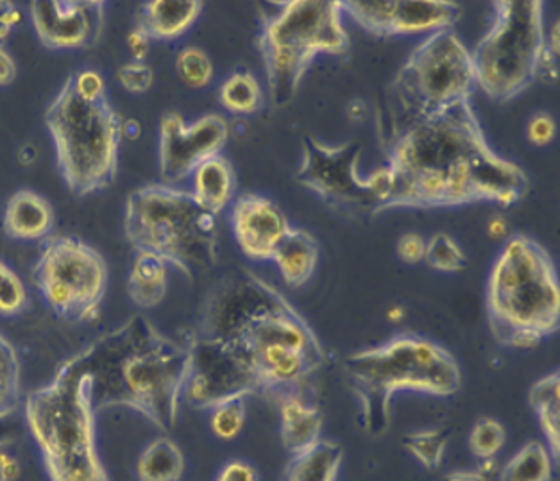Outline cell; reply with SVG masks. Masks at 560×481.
<instances>
[{
  "label": "cell",
  "mask_w": 560,
  "mask_h": 481,
  "mask_svg": "<svg viewBox=\"0 0 560 481\" xmlns=\"http://www.w3.org/2000/svg\"><path fill=\"white\" fill-rule=\"evenodd\" d=\"M22 22V13L10 0H0V47Z\"/></svg>",
  "instance_id": "42"
},
{
  "label": "cell",
  "mask_w": 560,
  "mask_h": 481,
  "mask_svg": "<svg viewBox=\"0 0 560 481\" xmlns=\"http://www.w3.org/2000/svg\"><path fill=\"white\" fill-rule=\"evenodd\" d=\"M541 0H497L494 22L471 52L477 86L492 101L523 94L541 70L546 52Z\"/></svg>",
  "instance_id": "10"
},
{
  "label": "cell",
  "mask_w": 560,
  "mask_h": 481,
  "mask_svg": "<svg viewBox=\"0 0 560 481\" xmlns=\"http://www.w3.org/2000/svg\"><path fill=\"white\" fill-rule=\"evenodd\" d=\"M167 263L151 253H137L128 280V294L135 305L143 309L160 305L167 294Z\"/></svg>",
  "instance_id": "25"
},
{
  "label": "cell",
  "mask_w": 560,
  "mask_h": 481,
  "mask_svg": "<svg viewBox=\"0 0 560 481\" xmlns=\"http://www.w3.org/2000/svg\"><path fill=\"white\" fill-rule=\"evenodd\" d=\"M30 305V295L15 270L0 260V315L15 317Z\"/></svg>",
  "instance_id": "36"
},
{
  "label": "cell",
  "mask_w": 560,
  "mask_h": 481,
  "mask_svg": "<svg viewBox=\"0 0 560 481\" xmlns=\"http://www.w3.org/2000/svg\"><path fill=\"white\" fill-rule=\"evenodd\" d=\"M505 427L497 419H478L469 435V449L478 460L497 458L498 453L505 446Z\"/></svg>",
  "instance_id": "35"
},
{
  "label": "cell",
  "mask_w": 560,
  "mask_h": 481,
  "mask_svg": "<svg viewBox=\"0 0 560 481\" xmlns=\"http://www.w3.org/2000/svg\"><path fill=\"white\" fill-rule=\"evenodd\" d=\"M340 0H290L278 15L264 16L258 49L275 106H285L315 58L346 55L349 36Z\"/></svg>",
  "instance_id": "9"
},
{
  "label": "cell",
  "mask_w": 560,
  "mask_h": 481,
  "mask_svg": "<svg viewBox=\"0 0 560 481\" xmlns=\"http://www.w3.org/2000/svg\"><path fill=\"white\" fill-rule=\"evenodd\" d=\"M553 462L548 446L532 441L500 469V481H551Z\"/></svg>",
  "instance_id": "28"
},
{
  "label": "cell",
  "mask_w": 560,
  "mask_h": 481,
  "mask_svg": "<svg viewBox=\"0 0 560 481\" xmlns=\"http://www.w3.org/2000/svg\"><path fill=\"white\" fill-rule=\"evenodd\" d=\"M530 404L536 412L546 446L550 449L553 460L560 457V373L551 371L530 388Z\"/></svg>",
  "instance_id": "26"
},
{
  "label": "cell",
  "mask_w": 560,
  "mask_h": 481,
  "mask_svg": "<svg viewBox=\"0 0 560 481\" xmlns=\"http://www.w3.org/2000/svg\"><path fill=\"white\" fill-rule=\"evenodd\" d=\"M444 481H487L478 471H453L444 477Z\"/></svg>",
  "instance_id": "45"
},
{
  "label": "cell",
  "mask_w": 560,
  "mask_h": 481,
  "mask_svg": "<svg viewBox=\"0 0 560 481\" xmlns=\"http://www.w3.org/2000/svg\"><path fill=\"white\" fill-rule=\"evenodd\" d=\"M176 72L188 89H205L212 83L213 64L205 50L185 47L177 52Z\"/></svg>",
  "instance_id": "33"
},
{
  "label": "cell",
  "mask_w": 560,
  "mask_h": 481,
  "mask_svg": "<svg viewBox=\"0 0 560 481\" xmlns=\"http://www.w3.org/2000/svg\"><path fill=\"white\" fill-rule=\"evenodd\" d=\"M281 441L290 455L305 451L320 438L323 415L310 396H289L278 401Z\"/></svg>",
  "instance_id": "21"
},
{
  "label": "cell",
  "mask_w": 560,
  "mask_h": 481,
  "mask_svg": "<svg viewBox=\"0 0 560 481\" xmlns=\"http://www.w3.org/2000/svg\"><path fill=\"white\" fill-rule=\"evenodd\" d=\"M272 261L280 270L281 278L292 289L305 285L314 275L319 261V246L314 236L305 230L290 227L283 241L276 247Z\"/></svg>",
  "instance_id": "22"
},
{
  "label": "cell",
  "mask_w": 560,
  "mask_h": 481,
  "mask_svg": "<svg viewBox=\"0 0 560 481\" xmlns=\"http://www.w3.org/2000/svg\"><path fill=\"white\" fill-rule=\"evenodd\" d=\"M92 376L75 356L25 396V421L50 481H109L95 441Z\"/></svg>",
  "instance_id": "4"
},
{
  "label": "cell",
  "mask_w": 560,
  "mask_h": 481,
  "mask_svg": "<svg viewBox=\"0 0 560 481\" xmlns=\"http://www.w3.org/2000/svg\"><path fill=\"white\" fill-rule=\"evenodd\" d=\"M124 233L137 253H151L192 278L194 270L217 263V219L202 210L192 193L153 183L129 193Z\"/></svg>",
  "instance_id": "7"
},
{
  "label": "cell",
  "mask_w": 560,
  "mask_h": 481,
  "mask_svg": "<svg viewBox=\"0 0 560 481\" xmlns=\"http://www.w3.org/2000/svg\"><path fill=\"white\" fill-rule=\"evenodd\" d=\"M526 137L537 148H545L556 138V120L548 114H536L530 118Z\"/></svg>",
  "instance_id": "38"
},
{
  "label": "cell",
  "mask_w": 560,
  "mask_h": 481,
  "mask_svg": "<svg viewBox=\"0 0 560 481\" xmlns=\"http://www.w3.org/2000/svg\"><path fill=\"white\" fill-rule=\"evenodd\" d=\"M260 394L252 365L235 349L221 340L196 337L192 367L183 401L201 410H212L232 398Z\"/></svg>",
  "instance_id": "14"
},
{
  "label": "cell",
  "mask_w": 560,
  "mask_h": 481,
  "mask_svg": "<svg viewBox=\"0 0 560 481\" xmlns=\"http://www.w3.org/2000/svg\"><path fill=\"white\" fill-rule=\"evenodd\" d=\"M20 403V362L16 351L0 335V421L15 412Z\"/></svg>",
  "instance_id": "30"
},
{
  "label": "cell",
  "mask_w": 560,
  "mask_h": 481,
  "mask_svg": "<svg viewBox=\"0 0 560 481\" xmlns=\"http://www.w3.org/2000/svg\"><path fill=\"white\" fill-rule=\"evenodd\" d=\"M447 432L444 430H423L408 433L404 447L424 469L435 471L443 464L446 455Z\"/></svg>",
  "instance_id": "31"
},
{
  "label": "cell",
  "mask_w": 560,
  "mask_h": 481,
  "mask_svg": "<svg viewBox=\"0 0 560 481\" xmlns=\"http://www.w3.org/2000/svg\"><path fill=\"white\" fill-rule=\"evenodd\" d=\"M201 11L199 0H151L138 13L135 30L149 39L171 42L185 35Z\"/></svg>",
  "instance_id": "20"
},
{
  "label": "cell",
  "mask_w": 560,
  "mask_h": 481,
  "mask_svg": "<svg viewBox=\"0 0 560 481\" xmlns=\"http://www.w3.org/2000/svg\"><path fill=\"white\" fill-rule=\"evenodd\" d=\"M129 50L133 56V61H140L143 63V59L148 56L149 50V38L143 36L140 31L135 30L128 38Z\"/></svg>",
  "instance_id": "44"
},
{
  "label": "cell",
  "mask_w": 560,
  "mask_h": 481,
  "mask_svg": "<svg viewBox=\"0 0 560 481\" xmlns=\"http://www.w3.org/2000/svg\"><path fill=\"white\" fill-rule=\"evenodd\" d=\"M345 460L342 447L319 438L305 451L290 455L283 481H337Z\"/></svg>",
  "instance_id": "24"
},
{
  "label": "cell",
  "mask_w": 560,
  "mask_h": 481,
  "mask_svg": "<svg viewBox=\"0 0 560 481\" xmlns=\"http://www.w3.org/2000/svg\"><path fill=\"white\" fill-rule=\"evenodd\" d=\"M118 81L129 94H145L153 86L154 72L148 63L131 61L118 70Z\"/></svg>",
  "instance_id": "37"
},
{
  "label": "cell",
  "mask_w": 560,
  "mask_h": 481,
  "mask_svg": "<svg viewBox=\"0 0 560 481\" xmlns=\"http://www.w3.org/2000/svg\"><path fill=\"white\" fill-rule=\"evenodd\" d=\"M213 481H260L255 467L244 460H232L221 467Z\"/></svg>",
  "instance_id": "41"
},
{
  "label": "cell",
  "mask_w": 560,
  "mask_h": 481,
  "mask_svg": "<svg viewBox=\"0 0 560 481\" xmlns=\"http://www.w3.org/2000/svg\"><path fill=\"white\" fill-rule=\"evenodd\" d=\"M219 103L233 115H253L264 103L261 86L252 72H235L222 83Z\"/></svg>",
  "instance_id": "29"
},
{
  "label": "cell",
  "mask_w": 560,
  "mask_h": 481,
  "mask_svg": "<svg viewBox=\"0 0 560 481\" xmlns=\"http://www.w3.org/2000/svg\"><path fill=\"white\" fill-rule=\"evenodd\" d=\"M33 283L45 306L69 322L97 319L108 289V266L78 236L45 238L33 269Z\"/></svg>",
  "instance_id": "12"
},
{
  "label": "cell",
  "mask_w": 560,
  "mask_h": 481,
  "mask_svg": "<svg viewBox=\"0 0 560 481\" xmlns=\"http://www.w3.org/2000/svg\"><path fill=\"white\" fill-rule=\"evenodd\" d=\"M246 424V398H232L212 408L210 427L219 441L232 443Z\"/></svg>",
  "instance_id": "32"
},
{
  "label": "cell",
  "mask_w": 560,
  "mask_h": 481,
  "mask_svg": "<svg viewBox=\"0 0 560 481\" xmlns=\"http://www.w3.org/2000/svg\"><path fill=\"white\" fill-rule=\"evenodd\" d=\"M45 124L70 192L90 196L114 185L124 122L108 98L86 101L78 94L74 75H70L49 104Z\"/></svg>",
  "instance_id": "8"
},
{
  "label": "cell",
  "mask_w": 560,
  "mask_h": 481,
  "mask_svg": "<svg viewBox=\"0 0 560 481\" xmlns=\"http://www.w3.org/2000/svg\"><path fill=\"white\" fill-rule=\"evenodd\" d=\"M360 153L362 145L357 142L325 145L306 137L295 179L337 210L382 213L387 197V173L382 167L365 179L360 177Z\"/></svg>",
  "instance_id": "13"
},
{
  "label": "cell",
  "mask_w": 560,
  "mask_h": 481,
  "mask_svg": "<svg viewBox=\"0 0 560 481\" xmlns=\"http://www.w3.org/2000/svg\"><path fill=\"white\" fill-rule=\"evenodd\" d=\"M2 230L11 241H45L55 230V210L45 197L20 190L5 207Z\"/></svg>",
  "instance_id": "19"
},
{
  "label": "cell",
  "mask_w": 560,
  "mask_h": 481,
  "mask_svg": "<svg viewBox=\"0 0 560 481\" xmlns=\"http://www.w3.org/2000/svg\"><path fill=\"white\" fill-rule=\"evenodd\" d=\"M424 249H427V241L416 233H407L396 244L398 258L407 266H416V263L424 261Z\"/></svg>",
  "instance_id": "39"
},
{
  "label": "cell",
  "mask_w": 560,
  "mask_h": 481,
  "mask_svg": "<svg viewBox=\"0 0 560 481\" xmlns=\"http://www.w3.org/2000/svg\"><path fill=\"white\" fill-rule=\"evenodd\" d=\"M345 374L359 399L362 426L371 435H380L388 426L394 394L412 390L450 398L463 382L457 360L418 335H398L385 344L349 354Z\"/></svg>",
  "instance_id": "6"
},
{
  "label": "cell",
  "mask_w": 560,
  "mask_h": 481,
  "mask_svg": "<svg viewBox=\"0 0 560 481\" xmlns=\"http://www.w3.org/2000/svg\"><path fill=\"white\" fill-rule=\"evenodd\" d=\"M192 196L197 204L212 215L226 210L235 196V171L226 157H210L194 171Z\"/></svg>",
  "instance_id": "23"
},
{
  "label": "cell",
  "mask_w": 560,
  "mask_h": 481,
  "mask_svg": "<svg viewBox=\"0 0 560 481\" xmlns=\"http://www.w3.org/2000/svg\"><path fill=\"white\" fill-rule=\"evenodd\" d=\"M424 261L432 269L441 270V272H457L466 266V255L452 236L446 233H435L427 242Z\"/></svg>",
  "instance_id": "34"
},
{
  "label": "cell",
  "mask_w": 560,
  "mask_h": 481,
  "mask_svg": "<svg viewBox=\"0 0 560 481\" xmlns=\"http://www.w3.org/2000/svg\"><path fill=\"white\" fill-rule=\"evenodd\" d=\"M104 8L101 0H36L31 20L47 49H89L103 35Z\"/></svg>",
  "instance_id": "17"
},
{
  "label": "cell",
  "mask_w": 560,
  "mask_h": 481,
  "mask_svg": "<svg viewBox=\"0 0 560 481\" xmlns=\"http://www.w3.org/2000/svg\"><path fill=\"white\" fill-rule=\"evenodd\" d=\"M202 337L221 340L252 365L258 390L275 403L308 396L325 351L280 290L252 272L224 281L205 312Z\"/></svg>",
  "instance_id": "2"
},
{
  "label": "cell",
  "mask_w": 560,
  "mask_h": 481,
  "mask_svg": "<svg viewBox=\"0 0 560 481\" xmlns=\"http://www.w3.org/2000/svg\"><path fill=\"white\" fill-rule=\"evenodd\" d=\"M342 11L371 35L410 36L450 30L460 5L450 0H346Z\"/></svg>",
  "instance_id": "16"
},
{
  "label": "cell",
  "mask_w": 560,
  "mask_h": 481,
  "mask_svg": "<svg viewBox=\"0 0 560 481\" xmlns=\"http://www.w3.org/2000/svg\"><path fill=\"white\" fill-rule=\"evenodd\" d=\"M196 335L168 337L142 315L101 335L74 354L92 376L95 412L124 407L154 426H174L192 367Z\"/></svg>",
  "instance_id": "3"
},
{
  "label": "cell",
  "mask_w": 560,
  "mask_h": 481,
  "mask_svg": "<svg viewBox=\"0 0 560 481\" xmlns=\"http://www.w3.org/2000/svg\"><path fill=\"white\" fill-rule=\"evenodd\" d=\"M185 472V457L174 441L154 438L140 453L135 474L138 481H179Z\"/></svg>",
  "instance_id": "27"
},
{
  "label": "cell",
  "mask_w": 560,
  "mask_h": 481,
  "mask_svg": "<svg viewBox=\"0 0 560 481\" xmlns=\"http://www.w3.org/2000/svg\"><path fill=\"white\" fill-rule=\"evenodd\" d=\"M487 233L492 236V238H503L506 235V222L502 216H494L491 222H489V226H487Z\"/></svg>",
  "instance_id": "46"
},
{
  "label": "cell",
  "mask_w": 560,
  "mask_h": 481,
  "mask_svg": "<svg viewBox=\"0 0 560 481\" xmlns=\"http://www.w3.org/2000/svg\"><path fill=\"white\" fill-rule=\"evenodd\" d=\"M487 319L494 339L514 349L541 344L560 325L559 275L536 241L505 242L487 280Z\"/></svg>",
  "instance_id": "5"
},
{
  "label": "cell",
  "mask_w": 560,
  "mask_h": 481,
  "mask_svg": "<svg viewBox=\"0 0 560 481\" xmlns=\"http://www.w3.org/2000/svg\"><path fill=\"white\" fill-rule=\"evenodd\" d=\"M387 197L382 212L394 208L432 210L475 202L512 207L528 190L517 163L492 151L471 101L401 124L387 148Z\"/></svg>",
  "instance_id": "1"
},
{
  "label": "cell",
  "mask_w": 560,
  "mask_h": 481,
  "mask_svg": "<svg viewBox=\"0 0 560 481\" xmlns=\"http://www.w3.org/2000/svg\"><path fill=\"white\" fill-rule=\"evenodd\" d=\"M232 227L236 244L249 260H272L276 247L290 232L289 219L267 197L244 193L232 208Z\"/></svg>",
  "instance_id": "18"
},
{
  "label": "cell",
  "mask_w": 560,
  "mask_h": 481,
  "mask_svg": "<svg viewBox=\"0 0 560 481\" xmlns=\"http://www.w3.org/2000/svg\"><path fill=\"white\" fill-rule=\"evenodd\" d=\"M74 84L78 94L86 101H101L106 98L104 81L94 70H83L74 74Z\"/></svg>",
  "instance_id": "40"
},
{
  "label": "cell",
  "mask_w": 560,
  "mask_h": 481,
  "mask_svg": "<svg viewBox=\"0 0 560 481\" xmlns=\"http://www.w3.org/2000/svg\"><path fill=\"white\" fill-rule=\"evenodd\" d=\"M16 78L15 59L11 58L10 52L0 47V86H10Z\"/></svg>",
  "instance_id": "43"
},
{
  "label": "cell",
  "mask_w": 560,
  "mask_h": 481,
  "mask_svg": "<svg viewBox=\"0 0 560 481\" xmlns=\"http://www.w3.org/2000/svg\"><path fill=\"white\" fill-rule=\"evenodd\" d=\"M475 89L471 50L452 30L432 33L412 50L393 81L390 95L399 109L394 128L471 101Z\"/></svg>",
  "instance_id": "11"
},
{
  "label": "cell",
  "mask_w": 560,
  "mask_h": 481,
  "mask_svg": "<svg viewBox=\"0 0 560 481\" xmlns=\"http://www.w3.org/2000/svg\"><path fill=\"white\" fill-rule=\"evenodd\" d=\"M230 138V126L221 115H207L187 124L182 115L168 112L160 122V176L165 185L192 176L201 163L221 154Z\"/></svg>",
  "instance_id": "15"
}]
</instances>
